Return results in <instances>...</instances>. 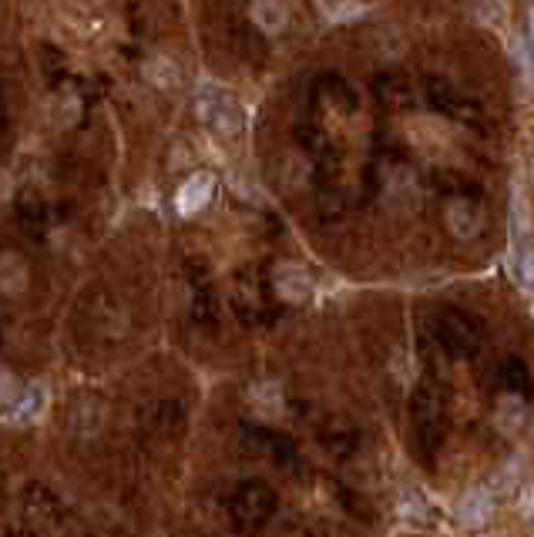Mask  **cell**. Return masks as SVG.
<instances>
[{
	"mask_svg": "<svg viewBox=\"0 0 534 537\" xmlns=\"http://www.w3.org/2000/svg\"><path fill=\"white\" fill-rule=\"evenodd\" d=\"M199 118L209 121V125L219 131V135H236L246 125V111L236 98H229V94H219V91H202L199 94Z\"/></svg>",
	"mask_w": 534,
	"mask_h": 537,
	"instance_id": "1",
	"label": "cell"
},
{
	"mask_svg": "<svg viewBox=\"0 0 534 537\" xmlns=\"http://www.w3.org/2000/svg\"><path fill=\"white\" fill-rule=\"evenodd\" d=\"M212 192H215V175L212 172L189 175L175 192V212L182 215V219H192V215H199L205 205L212 202Z\"/></svg>",
	"mask_w": 534,
	"mask_h": 537,
	"instance_id": "2",
	"label": "cell"
},
{
	"mask_svg": "<svg viewBox=\"0 0 534 537\" xmlns=\"http://www.w3.org/2000/svg\"><path fill=\"white\" fill-rule=\"evenodd\" d=\"M51 407V386L41 380H31L21 390V397L11 403V420L14 423H37Z\"/></svg>",
	"mask_w": 534,
	"mask_h": 537,
	"instance_id": "3",
	"label": "cell"
},
{
	"mask_svg": "<svg viewBox=\"0 0 534 537\" xmlns=\"http://www.w3.org/2000/svg\"><path fill=\"white\" fill-rule=\"evenodd\" d=\"M27 286H31V269H27L24 256H17V252H0V296L7 299H17L24 296Z\"/></svg>",
	"mask_w": 534,
	"mask_h": 537,
	"instance_id": "4",
	"label": "cell"
},
{
	"mask_svg": "<svg viewBox=\"0 0 534 537\" xmlns=\"http://www.w3.org/2000/svg\"><path fill=\"white\" fill-rule=\"evenodd\" d=\"M48 121L54 128H74L81 121V98L74 88H61L48 101Z\"/></svg>",
	"mask_w": 534,
	"mask_h": 537,
	"instance_id": "5",
	"label": "cell"
},
{
	"mask_svg": "<svg viewBox=\"0 0 534 537\" xmlns=\"http://www.w3.org/2000/svg\"><path fill=\"white\" fill-rule=\"evenodd\" d=\"M276 292L279 299H286V303H306L309 296H313V282L303 269L296 266H279L276 272Z\"/></svg>",
	"mask_w": 534,
	"mask_h": 537,
	"instance_id": "6",
	"label": "cell"
},
{
	"mask_svg": "<svg viewBox=\"0 0 534 537\" xmlns=\"http://www.w3.org/2000/svg\"><path fill=\"white\" fill-rule=\"evenodd\" d=\"M142 74H145L148 84H155V88H178V84H182V68H178L172 58H165V54L148 58Z\"/></svg>",
	"mask_w": 534,
	"mask_h": 537,
	"instance_id": "7",
	"label": "cell"
},
{
	"mask_svg": "<svg viewBox=\"0 0 534 537\" xmlns=\"http://www.w3.org/2000/svg\"><path fill=\"white\" fill-rule=\"evenodd\" d=\"M249 14H252V24L266 34H279L286 27V7L279 4V0H252Z\"/></svg>",
	"mask_w": 534,
	"mask_h": 537,
	"instance_id": "8",
	"label": "cell"
},
{
	"mask_svg": "<svg viewBox=\"0 0 534 537\" xmlns=\"http://www.w3.org/2000/svg\"><path fill=\"white\" fill-rule=\"evenodd\" d=\"M494 504V491L491 487H474V491H467L461 497V504H457V514H461V521L467 524H481L487 511H491Z\"/></svg>",
	"mask_w": 534,
	"mask_h": 537,
	"instance_id": "9",
	"label": "cell"
},
{
	"mask_svg": "<svg viewBox=\"0 0 534 537\" xmlns=\"http://www.w3.org/2000/svg\"><path fill=\"white\" fill-rule=\"evenodd\" d=\"M447 225H451L454 235L471 239V235H477V229H481V219H477V212L467 202H451L447 205Z\"/></svg>",
	"mask_w": 534,
	"mask_h": 537,
	"instance_id": "10",
	"label": "cell"
},
{
	"mask_svg": "<svg viewBox=\"0 0 534 537\" xmlns=\"http://www.w3.org/2000/svg\"><path fill=\"white\" fill-rule=\"evenodd\" d=\"M511 225H514V246H518V242H528V232H531V205H528V195H524L521 185H514Z\"/></svg>",
	"mask_w": 534,
	"mask_h": 537,
	"instance_id": "11",
	"label": "cell"
},
{
	"mask_svg": "<svg viewBox=\"0 0 534 537\" xmlns=\"http://www.w3.org/2000/svg\"><path fill=\"white\" fill-rule=\"evenodd\" d=\"M524 400L521 397H504L501 400V407H498V427L504 433H514L524 423Z\"/></svg>",
	"mask_w": 534,
	"mask_h": 537,
	"instance_id": "12",
	"label": "cell"
},
{
	"mask_svg": "<svg viewBox=\"0 0 534 537\" xmlns=\"http://www.w3.org/2000/svg\"><path fill=\"white\" fill-rule=\"evenodd\" d=\"M521 460H524L521 454H518V457H511L508 464H504V467L498 470V477H494V484H491V491H494V494H508L511 487L518 484V477H521V467H524Z\"/></svg>",
	"mask_w": 534,
	"mask_h": 537,
	"instance_id": "13",
	"label": "cell"
},
{
	"mask_svg": "<svg viewBox=\"0 0 534 537\" xmlns=\"http://www.w3.org/2000/svg\"><path fill=\"white\" fill-rule=\"evenodd\" d=\"M514 272H518V279L524 286H531L534 282V249L528 242H518V256H514Z\"/></svg>",
	"mask_w": 534,
	"mask_h": 537,
	"instance_id": "14",
	"label": "cell"
},
{
	"mask_svg": "<svg viewBox=\"0 0 534 537\" xmlns=\"http://www.w3.org/2000/svg\"><path fill=\"white\" fill-rule=\"evenodd\" d=\"M21 380H17V376L7 370V366H0V407H7L11 410V403L21 397Z\"/></svg>",
	"mask_w": 534,
	"mask_h": 537,
	"instance_id": "15",
	"label": "cell"
},
{
	"mask_svg": "<svg viewBox=\"0 0 534 537\" xmlns=\"http://www.w3.org/2000/svg\"><path fill=\"white\" fill-rule=\"evenodd\" d=\"M363 7L356 4V0H333V4H326V17L330 21H353V17H360Z\"/></svg>",
	"mask_w": 534,
	"mask_h": 537,
	"instance_id": "16",
	"label": "cell"
},
{
	"mask_svg": "<svg viewBox=\"0 0 534 537\" xmlns=\"http://www.w3.org/2000/svg\"><path fill=\"white\" fill-rule=\"evenodd\" d=\"M14 192H17V185H14V175L7 172L4 165H0V205H7L14 199Z\"/></svg>",
	"mask_w": 534,
	"mask_h": 537,
	"instance_id": "17",
	"label": "cell"
},
{
	"mask_svg": "<svg viewBox=\"0 0 534 537\" xmlns=\"http://www.w3.org/2000/svg\"><path fill=\"white\" fill-rule=\"evenodd\" d=\"M477 4H481V14L487 21H494V24L501 21V0H477Z\"/></svg>",
	"mask_w": 534,
	"mask_h": 537,
	"instance_id": "18",
	"label": "cell"
},
{
	"mask_svg": "<svg viewBox=\"0 0 534 537\" xmlns=\"http://www.w3.org/2000/svg\"><path fill=\"white\" fill-rule=\"evenodd\" d=\"M521 507H524V514H528V517H534V484L528 487V494H524Z\"/></svg>",
	"mask_w": 534,
	"mask_h": 537,
	"instance_id": "19",
	"label": "cell"
},
{
	"mask_svg": "<svg viewBox=\"0 0 534 537\" xmlns=\"http://www.w3.org/2000/svg\"><path fill=\"white\" fill-rule=\"evenodd\" d=\"M404 511H410V517H424V507H420L414 497H410V501H404Z\"/></svg>",
	"mask_w": 534,
	"mask_h": 537,
	"instance_id": "20",
	"label": "cell"
},
{
	"mask_svg": "<svg viewBox=\"0 0 534 537\" xmlns=\"http://www.w3.org/2000/svg\"><path fill=\"white\" fill-rule=\"evenodd\" d=\"M528 31H531V51H534V7H531V14H528Z\"/></svg>",
	"mask_w": 534,
	"mask_h": 537,
	"instance_id": "21",
	"label": "cell"
}]
</instances>
